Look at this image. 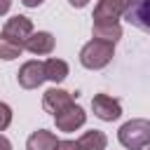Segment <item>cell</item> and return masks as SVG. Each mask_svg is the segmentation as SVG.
<instances>
[{
	"instance_id": "cell-20",
	"label": "cell",
	"mask_w": 150,
	"mask_h": 150,
	"mask_svg": "<svg viewBox=\"0 0 150 150\" xmlns=\"http://www.w3.org/2000/svg\"><path fill=\"white\" fill-rule=\"evenodd\" d=\"M42 2H45V0H21L23 7H40Z\"/></svg>"
},
{
	"instance_id": "cell-1",
	"label": "cell",
	"mask_w": 150,
	"mask_h": 150,
	"mask_svg": "<svg viewBox=\"0 0 150 150\" xmlns=\"http://www.w3.org/2000/svg\"><path fill=\"white\" fill-rule=\"evenodd\" d=\"M112 56H115V45L105 42V40H96V38H91L80 49V63L87 70H101V68H105L112 61Z\"/></svg>"
},
{
	"instance_id": "cell-23",
	"label": "cell",
	"mask_w": 150,
	"mask_h": 150,
	"mask_svg": "<svg viewBox=\"0 0 150 150\" xmlns=\"http://www.w3.org/2000/svg\"><path fill=\"white\" fill-rule=\"evenodd\" d=\"M145 150H150V145H148V148H145Z\"/></svg>"
},
{
	"instance_id": "cell-21",
	"label": "cell",
	"mask_w": 150,
	"mask_h": 150,
	"mask_svg": "<svg viewBox=\"0 0 150 150\" xmlns=\"http://www.w3.org/2000/svg\"><path fill=\"white\" fill-rule=\"evenodd\" d=\"M73 7H77V9H82V7H87L89 5V0H68Z\"/></svg>"
},
{
	"instance_id": "cell-15",
	"label": "cell",
	"mask_w": 150,
	"mask_h": 150,
	"mask_svg": "<svg viewBox=\"0 0 150 150\" xmlns=\"http://www.w3.org/2000/svg\"><path fill=\"white\" fill-rule=\"evenodd\" d=\"M21 52H23L21 42H14V40H9L0 33V59L2 61H14V59L21 56Z\"/></svg>"
},
{
	"instance_id": "cell-9",
	"label": "cell",
	"mask_w": 150,
	"mask_h": 150,
	"mask_svg": "<svg viewBox=\"0 0 150 150\" xmlns=\"http://www.w3.org/2000/svg\"><path fill=\"white\" fill-rule=\"evenodd\" d=\"M54 45H56V40L49 30H38V33L33 30V35L23 42V49L35 54V56H47L54 52Z\"/></svg>"
},
{
	"instance_id": "cell-3",
	"label": "cell",
	"mask_w": 150,
	"mask_h": 150,
	"mask_svg": "<svg viewBox=\"0 0 150 150\" xmlns=\"http://www.w3.org/2000/svg\"><path fill=\"white\" fill-rule=\"evenodd\" d=\"M84 122H87V112H84V108L77 105V103H70L68 108H63L61 112L54 115L56 129H59V131H66V134L77 131L80 127H84Z\"/></svg>"
},
{
	"instance_id": "cell-2",
	"label": "cell",
	"mask_w": 150,
	"mask_h": 150,
	"mask_svg": "<svg viewBox=\"0 0 150 150\" xmlns=\"http://www.w3.org/2000/svg\"><path fill=\"white\" fill-rule=\"evenodd\" d=\"M117 141L127 148V150H143L150 145V120L143 117H134L129 122H124L117 131Z\"/></svg>"
},
{
	"instance_id": "cell-8",
	"label": "cell",
	"mask_w": 150,
	"mask_h": 150,
	"mask_svg": "<svg viewBox=\"0 0 150 150\" xmlns=\"http://www.w3.org/2000/svg\"><path fill=\"white\" fill-rule=\"evenodd\" d=\"M120 16H124V7L120 0H98L94 7V23H120Z\"/></svg>"
},
{
	"instance_id": "cell-18",
	"label": "cell",
	"mask_w": 150,
	"mask_h": 150,
	"mask_svg": "<svg viewBox=\"0 0 150 150\" xmlns=\"http://www.w3.org/2000/svg\"><path fill=\"white\" fill-rule=\"evenodd\" d=\"M0 150H12V141L0 131Z\"/></svg>"
},
{
	"instance_id": "cell-11",
	"label": "cell",
	"mask_w": 150,
	"mask_h": 150,
	"mask_svg": "<svg viewBox=\"0 0 150 150\" xmlns=\"http://www.w3.org/2000/svg\"><path fill=\"white\" fill-rule=\"evenodd\" d=\"M56 134L54 131H47V129H38L28 136L26 141V150H56Z\"/></svg>"
},
{
	"instance_id": "cell-13",
	"label": "cell",
	"mask_w": 150,
	"mask_h": 150,
	"mask_svg": "<svg viewBox=\"0 0 150 150\" xmlns=\"http://www.w3.org/2000/svg\"><path fill=\"white\" fill-rule=\"evenodd\" d=\"M77 143H80V150H105L108 148V136L98 129H89L77 138Z\"/></svg>"
},
{
	"instance_id": "cell-10",
	"label": "cell",
	"mask_w": 150,
	"mask_h": 150,
	"mask_svg": "<svg viewBox=\"0 0 150 150\" xmlns=\"http://www.w3.org/2000/svg\"><path fill=\"white\" fill-rule=\"evenodd\" d=\"M124 16H127V21L131 26L150 33V0H136Z\"/></svg>"
},
{
	"instance_id": "cell-19",
	"label": "cell",
	"mask_w": 150,
	"mask_h": 150,
	"mask_svg": "<svg viewBox=\"0 0 150 150\" xmlns=\"http://www.w3.org/2000/svg\"><path fill=\"white\" fill-rule=\"evenodd\" d=\"M12 7V0H0V16H5Z\"/></svg>"
},
{
	"instance_id": "cell-6",
	"label": "cell",
	"mask_w": 150,
	"mask_h": 150,
	"mask_svg": "<svg viewBox=\"0 0 150 150\" xmlns=\"http://www.w3.org/2000/svg\"><path fill=\"white\" fill-rule=\"evenodd\" d=\"M2 35L14 40V42H26L30 35H33V21L23 14H16V16H9L2 26Z\"/></svg>"
},
{
	"instance_id": "cell-4",
	"label": "cell",
	"mask_w": 150,
	"mask_h": 150,
	"mask_svg": "<svg viewBox=\"0 0 150 150\" xmlns=\"http://www.w3.org/2000/svg\"><path fill=\"white\" fill-rule=\"evenodd\" d=\"M45 80H47V75H45V63H42V61H35V59L21 63V68H19V73H16V82H19L21 89H38Z\"/></svg>"
},
{
	"instance_id": "cell-16",
	"label": "cell",
	"mask_w": 150,
	"mask_h": 150,
	"mask_svg": "<svg viewBox=\"0 0 150 150\" xmlns=\"http://www.w3.org/2000/svg\"><path fill=\"white\" fill-rule=\"evenodd\" d=\"M12 117H14L12 108H9L7 103H2V101H0V131H5V129L12 124Z\"/></svg>"
},
{
	"instance_id": "cell-7",
	"label": "cell",
	"mask_w": 150,
	"mask_h": 150,
	"mask_svg": "<svg viewBox=\"0 0 150 150\" xmlns=\"http://www.w3.org/2000/svg\"><path fill=\"white\" fill-rule=\"evenodd\" d=\"M75 96H77V94H70V91H66V89L52 87V89H47V91L42 94V108H45V112L56 115V112H61L63 108H68L70 103H75Z\"/></svg>"
},
{
	"instance_id": "cell-12",
	"label": "cell",
	"mask_w": 150,
	"mask_h": 150,
	"mask_svg": "<svg viewBox=\"0 0 150 150\" xmlns=\"http://www.w3.org/2000/svg\"><path fill=\"white\" fill-rule=\"evenodd\" d=\"M68 73H70V68H68V63H66L63 59L52 56V59H47V61H45V75H47V80H49V82L61 84V82L68 77Z\"/></svg>"
},
{
	"instance_id": "cell-22",
	"label": "cell",
	"mask_w": 150,
	"mask_h": 150,
	"mask_svg": "<svg viewBox=\"0 0 150 150\" xmlns=\"http://www.w3.org/2000/svg\"><path fill=\"white\" fill-rule=\"evenodd\" d=\"M120 2H122V7H124V14H127V12L131 9V5H134L136 0H120Z\"/></svg>"
},
{
	"instance_id": "cell-5",
	"label": "cell",
	"mask_w": 150,
	"mask_h": 150,
	"mask_svg": "<svg viewBox=\"0 0 150 150\" xmlns=\"http://www.w3.org/2000/svg\"><path fill=\"white\" fill-rule=\"evenodd\" d=\"M91 110H94V115H96L98 120H103V122H115V120L122 117V103H120L117 98L108 96V94H94V98H91Z\"/></svg>"
},
{
	"instance_id": "cell-17",
	"label": "cell",
	"mask_w": 150,
	"mask_h": 150,
	"mask_svg": "<svg viewBox=\"0 0 150 150\" xmlns=\"http://www.w3.org/2000/svg\"><path fill=\"white\" fill-rule=\"evenodd\" d=\"M56 150H80V143L77 141H59Z\"/></svg>"
},
{
	"instance_id": "cell-14",
	"label": "cell",
	"mask_w": 150,
	"mask_h": 150,
	"mask_svg": "<svg viewBox=\"0 0 150 150\" xmlns=\"http://www.w3.org/2000/svg\"><path fill=\"white\" fill-rule=\"evenodd\" d=\"M91 35L96 40H105V42H117L122 38V26L120 23H94L91 26Z\"/></svg>"
}]
</instances>
